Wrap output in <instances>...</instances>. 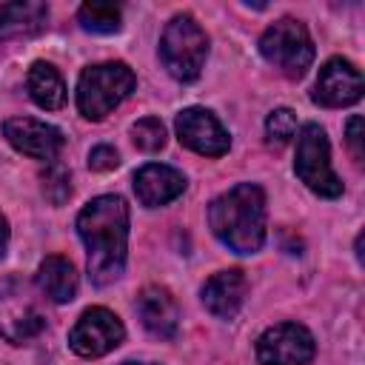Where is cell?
<instances>
[{"mask_svg": "<svg viewBox=\"0 0 365 365\" xmlns=\"http://www.w3.org/2000/svg\"><path fill=\"white\" fill-rule=\"evenodd\" d=\"M185 191V177L182 171L163 165V163H148L134 174V194L145 208L165 205L177 200Z\"/></svg>", "mask_w": 365, "mask_h": 365, "instance_id": "14", "label": "cell"}, {"mask_svg": "<svg viewBox=\"0 0 365 365\" xmlns=\"http://www.w3.org/2000/svg\"><path fill=\"white\" fill-rule=\"evenodd\" d=\"M297 177L325 200H334L342 194V180L331 168V148L328 137L317 123H305L297 137V160H294Z\"/></svg>", "mask_w": 365, "mask_h": 365, "instance_id": "7", "label": "cell"}, {"mask_svg": "<svg viewBox=\"0 0 365 365\" xmlns=\"http://www.w3.org/2000/svg\"><path fill=\"white\" fill-rule=\"evenodd\" d=\"M43 194L54 202V205H63L71 194V180H68V171H63L60 165H51L46 174H43Z\"/></svg>", "mask_w": 365, "mask_h": 365, "instance_id": "22", "label": "cell"}, {"mask_svg": "<svg viewBox=\"0 0 365 365\" xmlns=\"http://www.w3.org/2000/svg\"><path fill=\"white\" fill-rule=\"evenodd\" d=\"M317 354L311 331L299 322H279L259 334L257 359L259 365H308Z\"/></svg>", "mask_w": 365, "mask_h": 365, "instance_id": "8", "label": "cell"}, {"mask_svg": "<svg viewBox=\"0 0 365 365\" xmlns=\"http://www.w3.org/2000/svg\"><path fill=\"white\" fill-rule=\"evenodd\" d=\"M26 88H29V97L46 111H57L66 103V83H63L60 71L46 60L31 63V68L26 74Z\"/></svg>", "mask_w": 365, "mask_h": 365, "instance_id": "18", "label": "cell"}, {"mask_svg": "<svg viewBox=\"0 0 365 365\" xmlns=\"http://www.w3.org/2000/svg\"><path fill=\"white\" fill-rule=\"evenodd\" d=\"M214 237L234 254H257L265 242V194L254 182H240L208 205Z\"/></svg>", "mask_w": 365, "mask_h": 365, "instance_id": "2", "label": "cell"}, {"mask_svg": "<svg viewBox=\"0 0 365 365\" xmlns=\"http://www.w3.org/2000/svg\"><path fill=\"white\" fill-rule=\"evenodd\" d=\"M123 336H125V328L114 311L88 308L68 331V348L86 359H94V356H106L108 351H114L123 342Z\"/></svg>", "mask_w": 365, "mask_h": 365, "instance_id": "9", "label": "cell"}, {"mask_svg": "<svg viewBox=\"0 0 365 365\" xmlns=\"http://www.w3.org/2000/svg\"><path fill=\"white\" fill-rule=\"evenodd\" d=\"M46 328V311L31 282L23 277L0 279V336L6 342H29Z\"/></svg>", "mask_w": 365, "mask_h": 365, "instance_id": "5", "label": "cell"}, {"mask_svg": "<svg viewBox=\"0 0 365 365\" xmlns=\"http://www.w3.org/2000/svg\"><path fill=\"white\" fill-rule=\"evenodd\" d=\"M6 248H9V222H6V217L0 214V259H3Z\"/></svg>", "mask_w": 365, "mask_h": 365, "instance_id": "25", "label": "cell"}, {"mask_svg": "<svg viewBox=\"0 0 365 365\" xmlns=\"http://www.w3.org/2000/svg\"><path fill=\"white\" fill-rule=\"evenodd\" d=\"M345 143H348V148H351L354 160H356V163H362V117H356V114H354V117L348 120Z\"/></svg>", "mask_w": 365, "mask_h": 365, "instance_id": "24", "label": "cell"}, {"mask_svg": "<svg viewBox=\"0 0 365 365\" xmlns=\"http://www.w3.org/2000/svg\"><path fill=\"white\" fill-rule=\"evenodd\" d=\"M77 23L91 34H114L123 26V9L114 3H83Z\"/></svg>", "mask_w": 365, "mask_h": 365, "instance_id": "19", "label": "cell"}, {"mask_svg": "<svg viewBox=\"0 0 365 365\" xmlns=\"http://www.w3.org/2000/svg\"><path fill=\"white\" fill-rule=\"evenodd\" d=\"M37 285H40V291L51 302L63 305V302H71L77 297V285L80 282H77V271H74L71 259L54 254V257H46L40 262V268H37Z\"/></svg>", "mask_w": 365, "mask_h": 365, "instance_id": "17", "label": "cell"}, {"mask_svg": "<svg viewBox=\"0 0 365 365\" xmlns=\"http://www.w3.org/2000/svg\"><path fill=\"white\" fill-rule=\"evenodd\" d=\"M208 57V37L191 14H174L160 37V60L165 71L180 80L191 83L200 77Z\"/></svg>", "mask_w": 365, "mask_h": 365, "instance_id": "4", "label": "cell"}, {"mask_svg": "<svg viewBox=\"0 0 365 365\" xmlns=\"http://www.w3.org/2000/svg\"><path fill=\"white\" fill-rule=\"evenodd\" d=\"M137 317L143 322V328L157 336V339H171L177 336L180 328V308L177 299L171 297L168 288L163 285H145L137 297Z\"/></svg>", "mask_w": 365, "mask_h": 365, "instance_id": "13", "label": "cell"}, {"mask_svg": "<svg viewBox=\"0 0 365 365\" xmlns=\"http://www.w3.org/2000/svg\"><path fill=\"white\" fill-rule=\"evenodd\" d=\"M131 140L140 151H160L165 145V125L157 117H143L131 125Z\"/></svg>", "mask_w": 365, "mask_h": 365, "instance_id": "20", "label": "cell"}, {"mask_svg": "<svg viewBox=\"0 0 365 365\" xmlns=\"http://www.w3.org/2000/svg\"><path fill=\"white\" fill-rule=\"evenodd\" d=\"M77 234L88 254L94 285H111L125 271L128 257V205L120 194H100L77 214Z\"/></svg>", "mask_w": 365, "mask_h": 365, "instance_id": "1", "label": "cell"}, {"mask_svg": "<svg viewBox=\"0 0 365 365\" xmlns=\"http://www.w3.org/2000/svg\"><path fill=\"white\" fill-rule=\"evenodd\" d=\"M48 6L40 0H20V3H0V43L34 37L46 29Z\"/></svg>", "mask_w": 365, "mask_h": 365, "instance_id": "16", "label": "cell"}, {"mask_svg": "<svg viewBox=\"0 0 365 365\" xmlns=\"http://www.w3.org/2000/svg\"><path fill=\"white\" fill-rule=\"evenodd\" d=\"M314 103L325 108H342L362 97V74L359 68L345 57H331L314 83Z\"/></svg>", "mask_w": 365, "mask_h": 365, "instance_id": "11", "label": "cell"}, {"mask_svg": "<svg viewBox=\"0 0 365 365\" xmlns=\"http://www.w3.org/2000/svg\"><path fill=\"white\" fill-rule=\"evenodd\" d=\"M259 54L288 80H299L314 63V40L308 29L294 20L282 17L271 23L259 37Z\"/></svg>", "mask_w": 365, "mask_h": 365, "instance_id": "6", "label": "cell"}, {"mask_svg": "<svg viewBox=\"0 0 365 365\" xmlns=\"http://www.w3.org/2000/svg\"><path fill=\"white\" fill-rule=\"evenodd\" d=\"M134 71L120 60L88 66L77 80V108L86 120H103L134 91Z\"/></svg>", "mask_w": 365, "mask_h": 365, "instance_id": "3", "label": "cell"}, {"mask_svg": "<svg viewBox=\"0 0 365 365\" xmlns=\"http://www.w3.org/2000/svg\"><path fill=\"white\" fill-rule=\"evenodd\" d=\"M120 165V157L111 145H94L91 154H88V168L91 171H111Z\"/></svg>", "mask_w": 365, "mask_h": 365, "instance_id": "23", "label": "cell"}, {"mask_svg": "<svg viewBox=\"0 0 365 365\" xmlns=\"http://www.w3.org/2000/svg\"><path fill=\"white\" fill-rule=\"evenodd\" d=\"M3 134L17 151H23L34 160H43V163H54L66 143L60 128L43 123V120H34V117H9L3 123Z\"/></svg>", "mask_w": 365, "mask_h": 365, "instance_id": "12", "label": "cell"}, {"mask_svg": "<svg viewBox=\"0 0 365 365\" xmlns=\"http://www.w3.org/2000/svg\"><path fill=\"white\" fill-rule=\"evenodd\" d=\"M248 294V279L240 268H228L214 274L202 285V305L217 317V319H234L245 302Z\"/></svg>", "mask_w": 365, "mask_h": 365, "instance_id": "15", "label": "cell"}, {"mask_svg": "<svg viewBox=\"0 0 365 365\" xmlns=\"http://www.w3.org/2000/svg\"><path fill=\"white\" fill-rule=\"evenodd\" d=\"M123 365H151V362H123Z\"/></svg>", "mask_w": 365, "mask_h": 365, "instance_id": "26", "label": "cell"}, {"mask_svg": "<svg viewBox=\"0 0 365 365\" xmlns=\"http://www.w3.org/2000/svg\"><path fill=\"white\" fill-rule=\"evenodd\" d=\"M265 134L271 145H285L297 134V117L291 108H274L265 120Z\"/></svg>", "mask_w": 365, "mask_h": 365, "instance_id": "21", "label": "cell"}, {"mask_svg": "<svg viewBox=\"0 0 365 365\" xmlns=\"http://www.w3.org/2000/svg\"><path fill=\"white\" fill-rule=\"evenodd\" d=\"M174 128L180 143L202 157H222L231 145V137L222 128V123L208 108H200V106L182 108L174 120Z\"/></svg>", "mask_w": 365, "mask_h": 365, "instance_id": "10", "label": "cell"}]
</instances>
